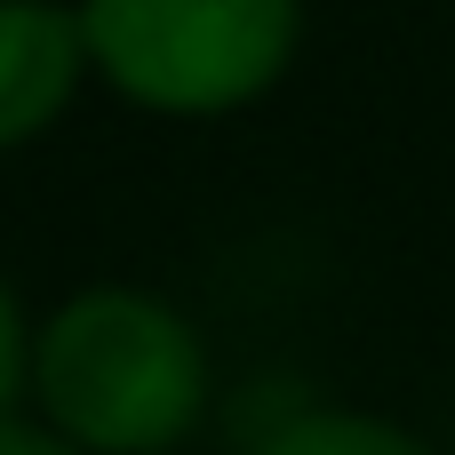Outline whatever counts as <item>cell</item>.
<instances>
[{
	"mask_svg": "<svg viewBox=\"0 0 455 455\" xmlns=\"http://www.w3.org/2000/svg\"><path fill=\"white\" fill-rule=\"evenodd\" d=\"M32 400L96 455H160L208 408V352L144 288H80L32 336Z\"/></svg>",
	"mask_w": 455,
	"mask_h": 455,
	"instance_id": "1",
	"label": "cell"
},
{
	"mask_svg": "<svg viewBox=\"0 0 455 455\" xmlns=\"http://www.w3.org/2000/svg\"><path fill=\"white\" fill-rule=\"evenodd\" d=\"M0 455H96V448H80L72 432H56L48 416L32 424V416H0Z\"/></svg>",
	"mask_w": 455,
	"mask_h": 455,
	"instance_id": "6",
	"label": "cell"
},
{
	"mask_svg": "<svg viewBox=\"0 0 455 455\" xmlns=\"http://www.w3.org/2000/svg\"><path fill=\"white\" fill-rule=\"evenodd\" d=\"M88 64L96 56H88L80 8H64V0H0V152L40 136L72 104Z\"/></svg>",
	"mask_w": 455,
	"mask_h": 455,
	"instance_id": "3",
	"label": "cell"
},
{
	"mask_svg": "<svg viewBox=\"0 0 455 455\" xmlns=\"http://www.w3.org/2000/svg\"><path fill=\"white\" fill-rule=\"evenodd\" d=\"M24 392H32V328H24V312L0 280V416H16Z\"/></svg>",
	"mask_w": 455,
	"mask_h": 455,
	"instance_id": "5",
	"label": "cell"
},
{
	"mask_svg": "<svg viewBox=\"0 0 455 455\" xmlns=\"http://www.w3.org/2000/svg\"><path fill=\"white\" fill-rule=\"evenodd\" d=\"M248 455H432L408 424L368 408H280Z\"/></svg>",
	"mask_w": 455,
	"mask_h": 455,
	"instance_id": "4",
	"label": "cell"
},
{
	"mask_svg": "<svg viewBox=\"0 0 455 455\" xmlns=\"http://www.w3.org/2000/svg\"><path fill=\"white\" fill-rule=\"evenodd\" d=\"M96 72L176 120L256 104L304 32V0H80Z\"/></svg>",
	"mask_w": 455,
	"mask_h": 455,
	"instance_id": "2",
	"label": "cell"
}]
</instances>
